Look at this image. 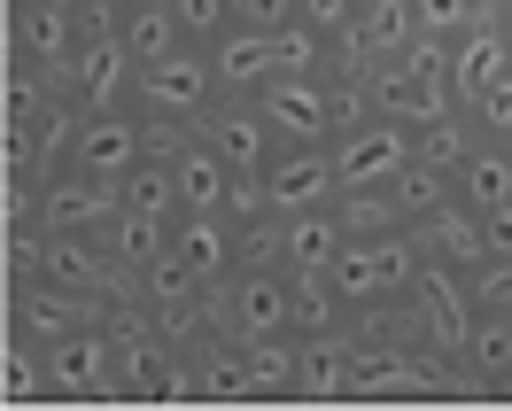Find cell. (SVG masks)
Wrapping results in <instances>:
<instances>
[{"mask_svg":"<svg viewBox=\"0 0 512 411\" xmlns=\"http://www.w3.org/2000/svg\"><path fill=\"white\" fill-rule=\"evenodd\" d=\"M412 39H419V8L412 0H357L350 32L334 39V47H342V70L381 78V70H396L404 55H412Z\"/></svg>","mask_w":512,"mask_h":411,"instance_id":"5b68a950","label":"cell"},{"mask_svg":"<svg viewBox=\"0 0 512 411\" xmlns=\"http://www.w3.org/2000/svg\"><path fill=\"white\" fill-rule=\"evenodd\" d=\"M419 8V32H435V39H458L466 24H481V0H412Z\"/></svg>","mask_w":512,"mask_h":411,"instance_id":"4dcf8cb0","label":"cell"},{"mask_svg":"<svg viewBox=\"0 0 512 411\" xmlns=\"http://www.w3.org/2000/svg\"><path fill=\"white\" fill-rule=\"evenodd\" d=\"M334 218H342V233L350 241H381V233H404V210H396V194L388 187H342L334 194Z\"/></svg>","mask_w":512,"mask_h":411,"instance_id":"d4e9b609","label":"cell"},{"mask_svg":"<svg viewBox=\"0 0 512 411\" xmlns=\"http://www.w3.org/2000/svg\"><path fill=\"white\" fill-rule=\"evenodd\" d=\"M47 388H55V404H70V396L117 404V334H109V318L47 342Z\"/></svg>","mask_w":512,"mask_h":411,"instance_id":"8992f818","label":"cell"},{"mask_svg":"<svg viewBox=\"0 0 512 411\" xmlns=\"http://www.w3.org/2000/svg\"><path fill=\"white\" fill-rule=\"evenodd\" d=\"M210 70H218L225 94H256V86L280 70V47H272V32H256V24H225V32L210 39Z\"/></svg>","mask_w":512,"mask_h":411,"instance_id":"e0dca14e","label":"cell"},{"mask_svg":"<svg viewBox=\"0 0 512 411\" xmlns=\"http://www.w3.org/2000/svg\"><path fill=\"white\" fill-rule=\"evenodd\" d=\"M466 117H474V125L489 132V140H512V63L497 70V78H489V86H481L474 101H466Z\"/></svg>","mask_w":512,"mask_h":411,"instance_id":"f1b7e54d","label":"cell"},{"mask_svg":"<svg viewBox=\"0 0 512 411\" xmlns=\"http://www.w3.org/2000/svg\"><path fill=\"white\" fill-rule=\"evenodd\" d=\"M466 280H474V303H481V311H512V256H481Z\"/></svg>","mask_w":512,"mask_h":411,"instance_id":"1f68e13d","label":"cell"},{"mask_svg":"<svg viewBox=\"0 0 512 411\" xmlns=\"http://www.w3.org/2000/svg\"><path fill=\"white\" fill-rule=\"evenodd\" d=\"M109 8H125V0H109Z\"/></svg>","mask_w":512,"mask_h":411,"instance_id":"d590c367","label":"cell"},{"mask_svg":"<svg viewBox=\"0 0 512 411\" xmlns=\"http://www.w3.org/2000/svg\"><path fill=\"white\" fill-rule=\"evenodd\" d=\"M303 16V0H233V24H256V32H280Z\"/></svg>","mask_w":512,"mask_h":411,"instance_id":"d6a6232c","label":"cell"},{"mask_svg":"<svg viewBox=\"0 0 512 411\" xmlns=\"http://www.w3.org/2000/svg\"><path fill=\"white\" fill-rule=\"evenodd\" d=\"M194 380H202V404H256V349L233 326H210L194 342Z\"/></svg>","mask_w":512,"mask_h":411,"instance_id":"5bb4252c","label":"cell"},{"mask_svg":"<svg viewBox=\"0 0 512 411\" xmlns=\"http://www.w3.org/2000/svg\"><path fill=\"white\" fill-rule=\"evenodd\" d=\"M225 101L218 70H210V55H194V47H179L171 63H148L140 70V117H163V125H194L202 132V117Z\"/></svg>","mask_w":512,"mask_h":411,"instance_id":"277c9868","label":"cell"},{"mask_svg":"<svg viewBox=\"0 0 512 411\" xmlns=\"http://www.w3.org/2000/svg\"><path fill=\"white\" fill-rule=\"evenodd\" d=\"M342 241H350V233H342V218H334V202H319V210H288V218L272 225L264 249L280 256L288 272H326V264L342 256Z\"/></svg>","mask_w":512,"mask_h":411,"instance_id":"2e32d148","label":"cell"},{"mask_svg":"<svg viewBox=\"0 0 512 411\" xmlns=\"http://www.w3.org/2000/svg\"><path fill=\"white\" fill-rule=\"evenodd\" d=\"M140 156H148V125L125 117V109H94V117L78 125V148H70V163L94 171V179H125Z\"/></svg>","mask_w":512,"mask_h":411,"instance_id":"9a60e30c","label":"cell"},{"mask_svg":"<svg viewBox=\"0 0 512 411\" xmlns=\"http://www.w3.org/2000/svg\"><path fill=\"white\" fill-rule=\"evenodd\" d=\"M295 396H303V404H334V396H350V326H334V334H303V380H295Z\"/></svg>","mask_w":512,"mask_h":411,"instance_id":"7402d4cb","label":"cell"},{"mask_svg":"<svg viewBox=\"0 0 512 411\" xmlns=\"http://www.w3.org/2000/svg\"><path fill=\"white\" fill-rule=\"evenodd\" d=\"M412 233H419V249H427V264H450V272H474L481 256H489L481 249V210L466 202V194H450L443 210L419 218Z\"/></svg>","mask_w":512,"mask_h":411,"instance_id":"ac0fdd59","label":"cell"},{"mask_svg":"<svg viewBox=\"0 0 512 411\" xmlns=\"http://www.w3.org/2000/svg\"><path fill=\"white\" fill-rule=\"evenodd\" d=\"M388 194H396V210H404V218L419 225V218H435V210H443L450 194H458V179H450L443 163L412 156V163H404V171H396V187H388Z\"/></svg>","mask_w":512,"mask_h":411,"instance_id":"4316f807","label":"cell"},{"mask_svg":"<svg viewBox=\"0 0 512 411\" xmlns=\"http://www.w3.org/2000/svg\"><path fill=\"white\" fill-rule=\"evenodd\" d=\"M117 187H125V210H140V218H163V225L179 218V171H171V156H140Z\"/></svg>","mask_w":512,"mask_h":411,"instance_id":"484cf974","label":"cell"},{"mask_svg":"<svg viewBox=\"0 0 512 411\" xmlns=\"http://www.w3.org/2000/svg\"><path fill=\"white\" fill-rule=\"evenodd\" d=\"M125 86H140L125 24H117L109 0H86V32H78V55H70V70H63V94L94 117V109H125Z\"/></svg>","mask_w":512,"mask_h":411,"instance_id":"7a4b0ae2","label":"cell"},{"mask_svg":"<svg viewBox=\"0 0 512 411\" xmlns=\"http://www.w3.org/2000/svg\"><path fill=\"white\" fill-rule=\"evenodd\" d=\"M458 109H466V101L450 86V70H427V63H412V55L373 78V117H396V125H412V132H435L443 117H458Z\"/></svg>","mask_w":512,"mask_h":411,"instance_id":"ba28073f","label":"cell"},{"mask_svg":"<svg viewBox=\"0 0 512 411\" xmlns=\"http://www.w3.org/2000/svg\"><path fill=\"white\" fill-rule=\"evenodd\" d=\"M350 16H357V0H303V24H319L326 39L350 32Z\"/></svg>","mask_w":512,"mask_h":411,"instance_id":"836d02e7","label":"cell"},{"mask_svg":"<svg viewBox=\"0 0 512 411\" xmlns=\"http://www.w3.org/2000/svg\"><path fill=\"white\" fill-rule=\"evenodd\" d=\"M101 249L117 256V272H125V280H140V272L171 249V225H163V218H140V210H117V218L101 225Z\"/></svg>","mask_w":512,"mask_h":411,"instance_id":"cb8c5ba5","label":"cell"},{"mask_svg":"<svg viewBox=\"0 0 512 411\" xmlns=\"http://www.w3.org/2000/svg\"><path fill=\"white\" fill-rule=\"evenodd\" d=\"M272 47H280V70H326V32H319V24H303V16L280 24Z\"/></svg>","mask_w":512,"mask_h":411,"instance_id":"f546056e","label":"cell"},{"mask_svg":"<svg viewBox=\"0 0 512 411\" xmlns=\"http://www.w3.org/2000/svg\"><path fill=\"white\" fill-rule=\"evenodd\" d=\"M171 171H179V210H225V194H233V163H225L202 132L171 156Z\"/></svg>","mask_w":512,"mask_h":411,"instance_id":"603a6c76","label":"cell"},{"mask_svg":"<svg viewBox=\"0 0 512 411\" xmlns=\"http://www.w3.org/2000/svg\"><path fill=\"white\" fill-rule=\"evenodd\" d=\"M117 24H125V47H132V63L148 70V63H171L179 47H187V24L171 16V0H125L117 8Z\"/></svg>","mask_w":512,"mask_h":411,"instance_id":"44dd1931","label":"cell"},{"mask_svg":"<svg viewBox=\"0 0 512 411\" xmlns=\"http://www.w3.org/2000/svg\"><path fill=\"white\" fill-rule=\"evenodd\" d=\"M171 256H179L202 287H218L225 272L249 256V241H241V225L225 218V210H179V218H171Z\"/></svg>","mask_w":512,"mask_h":411,"instance_id":"7c38bea8","label":"cell"},{"mask_svg":"<svg viewBox=\"0 0 512 411\" xmlns=\"http://www.w3.org/2000/svg\"><path fill=\"white\" fill-rule=\"evenodd\" d=\"M55 8H86V0H55Z\"/></svg>","mask_w":512,"mask_h":411,"instance_id":"e575fe53","label":"cell"},{"mask_svg":"<svg viewBox=\"0 0 512 411\" xmlns=\"http://www.w3.org/2000/svg\"><path fill=\"white\" fill-rule=\"evenodd\" d=\"M512 63V39H505V16H481V24H466V32L450 39V86H458V101H474L497 70Z\"/></svg>","mask_w":512,"mask_h":411,"instance_id":"d6986e66","label":"cell"},{"mask_svg":"<svg viewBox=\"0 0 512 411\" xmlns=\"http://www.w3.org/2000/svg\"><path fill=\"white\" fill-rule=\"evenodd\" d=\"M419 264H427V249H419V233L404 225V233H381V241H342V256L326 264V280L365 318V311H381V303H404L412 280H419Z\"/></svg>","mask_w":512,"mask_h":411,"instance_id":"6da1fadb","label":"cell"},{"mask_svg":"<svg viewBox=\"0 0 512 411\" xmlns=\"http://www.w3.org/2000/svg\"><path fill=\"white\" fill-rule=\"evenodd\" d=\"M101 303L94 295H70V287L55 280H24V287H8V334H24V342H63V334H78V326H94Z\"/></svg>","mask_w":512,"mask_h":411,"instance_id":"8fae6325","label":"cell"},{"mask_svg":"<svg viewBox=\"0 0 512 411\" xmlns=\"http://www.w3.org/2000/svg\"><path fill=\"white\" fill-rule=\"evenodd\" d=\"M78 32H86V8H55V0H16L8 16V55L16 63H39L63 78L70 55H78Z\"/></svg>","mask_w":512,"mask_h":411,"instance_id":"30bf717a","label":"cell"},{"mask_svg":"<svg viewBox=\"0 0 512 411\" xmlns=\"http://www.w3.org/2000/svg\"><path fill=\"white\" fill-rule=\"evenodd\" d=\"M419 156V132L396 117H365V125L334 132V179L342 187H396V171Z\"/></svg>","mask_w":512,"mask_h":411,"instance_id":"52a82bcc","label":"cell"},{"mask_svg":"<svg viewBox=\"0 0 512 411\" xmlns=\"http://www.w3.org/2000/svg\"><path fill=\"white\" fill-rule=\"evenodd\" d=\"M264 194H272V218L334 202V194H342V179H334V140H280V156L264 163Z\"/></svg>","mask_w":512,"mask_h":411,"instance_id":"9c48e42d","label":"cell"},{"mask_svg":"<svg viewBox=\"0 0 512 411\" xmlns=\"http://www.w3.org/2000/svg\"><path fill=\"white\" fill-rule=\"evenodd\" d=\"M458 194L474 202V210H505L512 202V140H489V132H474V148L458 156Z\"/></svg>","mask_w":512,"mask_h":411,"instance_id":"ffe728a7","label":"cell"},{"mask_svg":"<svg viewBox=\"0 0 512 411\" xmlns=\"http://www.w3.org/2000/svg\"><path fill=\"white\" fill-rule=\"evenodd\" d=\"M210 303H218V326L249 334V342H264V334H295V272L272 249L241 256V264L210 287Z\"/></svg>","mask_w":512,"mask_h":411,"instance_id":"3957f363","label":"cell"},{"mask_svg":"<svg viewBox=\"0 0 512 411\" xmlns=\"http://www.w3.org/2000/svg\"><path fill=\"white\" fill-rule=\"evenodd\" d=\"M0 396H8V404H55V388H47V349H39V342L8 334V357H0Z\"/></svg>","mask_w":512,"mask_h":411,"instance_id":"83f0119b","label":"cell"},{"mask_svg":"<svg viewBox=\"0 0 512 411\" xmlns=\"http://www.w3.org/2000/svg\"><path fill=\"white\" fill-rule=\"evenodd\" d=\"M202 140H210L233 171H264V163L280 156V132H272L264 109H256V94H225L218 109L202 117Z\"/></svg>","mask_w":512,"mask_h":411,"instance_id":"4fadbf2b","label":"cell"}]
</instances>
